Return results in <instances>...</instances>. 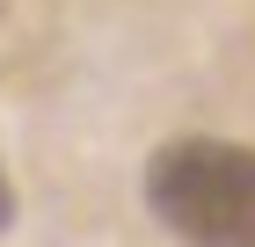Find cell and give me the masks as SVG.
<instances>
[{
    "label": "cell",
    "mask_w": 255,
    "mask_h": 247,
    "mask_svg": "<svg viewBox=\"0 0 255 247\" xmlns=\"http://www.w3.org/2000/svg\"><path fill=\"white\" fill-rule=\"evenodd\" d=\"M146 204L182 247H255V146L241 138H168L146 160Z\"/></svg>",
    "instance_id": "1"
},
{
    "label": "cell",
    "mask_w": 255,
    "mask_h": 247,
    "mask_svg": "<svg viewBox=\"0 0 255 247\" xmlns=\"http://www.w3.org/2000/svg\"><path fill=\"white\" fill-rule=\"evenodd\" d=\"M15 226V182H7V167H0V233Z\"/></svg>",
    "instance_id": "2"
}]
</instances>
